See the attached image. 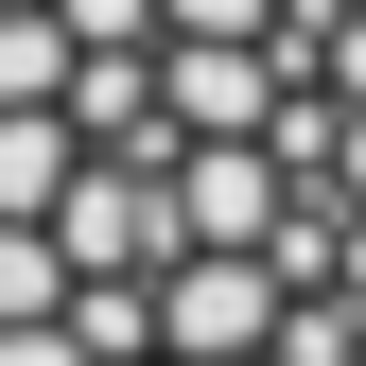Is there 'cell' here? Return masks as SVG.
Returning <instances> with one entry per match:
<instances>
[{"label": "cell", "instance_id": "obj_1", "mask_svg": "<svg viewBox=\"0 0 366 366\" xmlns=\"http://www.w3.org/2000/svg\"><path fill=\"white\" fill-rule=\"evenodd\" d=\"M0 366H366V0H0Z\"/></svg>", "mask_w": 366, "mask_h": 366}]
</instances>
